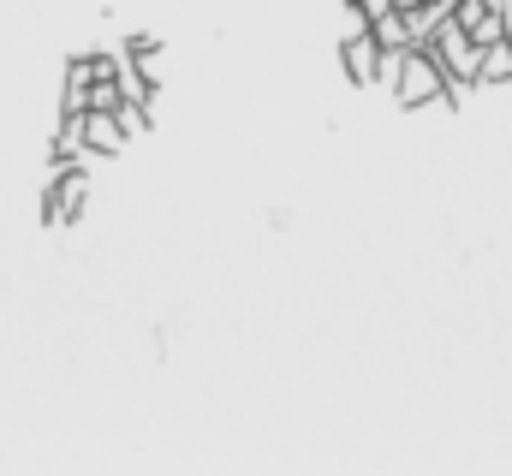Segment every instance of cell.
I'll list each match as a JSON object with an SVG mask.
<instances>
[{"label": "cell", "instance_id": "1", "mask_svg": "<svg viewBox=\"0 0 512 476\" xmlns=\"http://www.w3.org/2000/svg\"><path fill=\"white\" fill-rule=\"evenodd\" d=\"M387 96H393V108H405V114H417V108H435L441 96H447V72H441V60H435V48H405L399 54V78L387 84Z\"/></svg>", "mask_w": 512, "mask_h": 476}, {"label": "cell", "instance_id": "2", "mask_svg": "<svg viewBox=\"0 0 512 476\" xmlns=\"http://www.w3.org/2000/svg\"><path fill=\"white\" fill-rule=\"evenodd\" d=\"M423 48H435V60H441V72H447V78H465V84H477V60H483V42H477V36H471V30L453 18V12L435 24V36H429Z\"/></svg>", "mask_w": 512, "mask_h": 476}, {"label": "cell", "instance_id": "3", "mask_svg": "<svg viewBox=\"0 0 512 476\" xmlns=\"http://www.w3.org/2000/svg\"><path fill=\"white\" fill-rule=\"evenodd\" d=\"M340 66H346V84L370 90L382 78V42L364 30V36H340Z\"/></svg>", "mask_w": 512, "mask_h": 476}, {"label": "cell", "instance_id": "4", "mask_svg": "<svg viewBox=\"0 0 512 476\" xmlns=\"http://www.w3.org/2000/svg\"><path fill=\"white\" fill-rule=\"evenodd\" d=\"M126 125L120 114H102V108H90L84 114V161H108V155H126Z\"/></svg>", "mask_w": 512, "mask_h": 476}, {"label": "cell", "instance_id": "5", "mask_svg": "<svg viewBox=\"0 0 512 476\" xmlns=\"http://www.w3.org/2000/svg\"><path fill=\"white\" fill-rule=\"evenodd\" d=\"M370 36L382 42V54H405V48H417V30H411V18L393 6V12H382L376 24H370Z\"/></svg>", "mask_w": 512, "mask_h": 476}, {"label": "cell", "instance_id": "6", "mask_svg": "<svg viewBox=\"0 0 512 476\" xmlns=\"http://www.w3.org/2000/svg\"><path fill=\"white\" fill-rule=\"evenodd\" d=\"M501 84H512V42L507 36L489 42L483 60H477V90H501Z\"/></svg>", "mask_w": 512, "mask_h": 476}, {"label": "cell", "instance_id": "7", "mask_svg": "<svg viewBox=\"0 0 512 476\" xmlns=\"http://www.w3.org/2000/svg\"><path fill=\"white\" fill-rule=\"evenodd\" d=\"M155 54H161V36H149V30L126 36V66H155Z\"/></svg>", "mask_w": 512, "mask_h": 476}, {"label": "cell", "instance_id": "8", "mask_svg": "<svg viewBox=\"0 0 512 476\" xmlns=\"http://www.w3.org/2000/svg\"><path fill=\"white\" fill-rule=\"evenodd\" d=\"M84 60H90V78H120V72H126V60H114V54H96V48H90Z\"/></svg>", "mask_w": 512, "mask_h": 476}, {"label": "cell", "instance_id": "9", "mask_svg": "<svg viewBox=\"0 0 512 476\" xmlns=\"http://www.w3.org/2000/svg\"><path fill=\"white\" fill-rule=\"evenodd\" d=\"M393 6H399V12H417V6H423V0H393Z\"/></svg>", "mask_w": 512, "mask_h": 476}]
</instances>
